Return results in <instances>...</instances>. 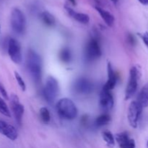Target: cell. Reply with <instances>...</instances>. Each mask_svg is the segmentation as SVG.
<instances>
[{
  "instance_id": "obj_1",
  "label": "cell",
  "mask_w": 148,
  "mask_h": 148,
  "mask_svg": "<svg viewBox=\"0 0 148 148\" xmlns=\"http://www.w3.org/2000/svg\"><path fill=\"white\" fill-rule=\"evenodd\" d=\"M27 67L33 81L38 83L42 77V60L38 53L29 49L27 56Z\"/></svg>"
},
{
  "instance_id": "obj_2",
  "label": "cell",
  "mask_w": 148,
  "mask_h": 148,
  "mask_svg": "<svg viewBox=\"0 0 148 148\" xmlns=\"http://www.w3.org/2000/svg\"><path fill=\"white\" fill-rule=\"evenodd\" d=\"M58 114L62 118L67 120H74L77 116L78 111L75 103L68 98L59 100L56 103Z\"/></svg>"
},
{
  "instance_id": "obj_3",
  "label": "cell",
  "mask_w": 148,
  "mask_h": 148,
  "mask_svg": "<svg viewBox=\"0 0 148 148\" xmlns=\"http://www.w3.org/2000/svg\"><path fill=\"white\" fill-rule=\"evenodd\" d=\"M140 75V69L137 65H134L130 69L128 83L125 90V100H129L132 98L137 92Z\"/></svg>"
},
{
  "instance_id": "obj_4",
  "label": "cell",
  "mask_w": 148,
  "mask_h": 148,
  "mask_svg": "<svg viewBox=\"0 0 148 148\" xmlns=\"http://www.w3.org/2000/svg\"><path fill=\"white\" fill-rule=\"evenodd\" d=\"M10 23L13 31L17 34H23L26 28V19L20 9L14 8L11 12Z\"/></svg>"
},
{
  "instance_id": "obj_5",
  "label": "cell",
  "mask_w": 148,
  "mask_h": 148,
  "mask_svg": "<svg viewBox=\"0 0 148 148\" xmlns=\"http://www.w3.org/2000/svg\"><path fill=\"white\" fill-rule=\"evenodd\" d=\"M102 55L101 45L97 37H92L87 43L85 49V58L88 62H93Z\"/></svg>"
},
{
  "instance_id": "obj_6",
  "label": "cell",
  "mask_w": 148,
  "mask_h": 148,
  "mask_svg": "<svg viewBox=\"0 0 148 148\" xmlns=\"http://www.w3.org/2000/svg\"><path fill=\"white\" fill-rule=\"evenodd\" d=\"M59 92V83L57 79L52 76H49L43 88V96L46 102L51 104L54 102Z\"/></svg>"
},
{
  "instance_id": "obj_7",
  "label": "cell",
  "mask_w": 148,
  "mask_h": 148,
  "mask_svg": "<svg viewBox=\"0 0 148 148\" xmlns=\"http://www.w3.org/2000/svg\"><path fill=\"white\" fill-rule=\"evenodd\" d=\"M143 107L137 101H134L130 104L127 113V117L130 125L132 128L136 129L138 126L139 120L143 112Z\"/></svg>"
},
{
  "instance_id": "obj_8",
  "label": "cell",
  "mask_w": 148,
  "mask_h": 148,
  "mask_svg": "<svg viewBox=\"0 0 148 148\" xmlns=\"http://www.w3.org/2000/svg\"><path fill=\"white\" fill-rule=\"evenodd\" d=\"M73 88L77 93L88 95L92 92L94 85L90 79L86 77H79L74 82Z\"/></svg>"
},
{
  "instance_id": "obj_9",
  "label": "cell",
  "mask_w": 148,
  "mask_h": 148,
  "mask_svg": "<svg viewBox=\"0 0 148 148\" xmlns=\"http://www.w3.org/2000/svg\"><path fill=\"white\" fill-rule=\"evenodd\" d=\"M7 51L10 59L14 63L20 64L22 62L21 46L14 38H10L7 43Z\"/></svg>"
},
{
  "instance_id": "obj_10",
  "label": "cell",
  "mask_w": 148,
  "mask_h": 148,
  "mask_svg": "<svg viewBox=\"0 0 148 148\" xmlns=\"http://www.w3.org/2000/svg\"><path fill=\"white\" fill-rule=\"evenodd\" d=\"M10 105L16 121L19 125H21L23 116L25 112L24 106L20 103L18 96L15 94H12L10 96Z\"/></svg>"
},
{
  "instance_id": "obj_11",
  "label": "cell",
  "mask_w": 148,
  "mask_h": 148,
  "mask_svg": "<svg viewBox=\"0 0 148 148\" xmlns=\"http://www.w3.org/2000/svg\"><path fill=\"white\" fill-rule=\"evenodd\" d=\"M114 100L111 90L103 88L100 94V106L105 111H110L114 107Z\"/></svg>"
},
{
  "instance_id": "obj_12",
  "label": "cell",
  "mask_w": 148,
  "mask_h": 148,
  "mask_svg": "<svg viewBox=\"0 0 148 148\" xmlns=\"http://www.w3.org/2000/svg\"><path fill=\"white\" fill-rule=\"evenodd\" d=\"M0 134L12 141L17 140L18 137V133L15 127L1 120H0Z\"/></svg>"
},
{
  "instance_id": "obj_13",
  "label": "cell",
  "mask_w": 148,
  "mask_h": 148,
  "mask_svg": "<svg viewBox=\"0 0 148 148\" xmlns=\"http://www.w3.org/2000/svg\"><path fill=\"white\" fill-rule=\"evenodd\" d=\"M115 139L120 148H135L136 144L134 139L130 138L127 132H121L115 135Z\"/></svg>"
},
{
  "instance_id": "obj_14",
  "label": "cell",
  "mask_w": 148,
  "mask_h": 148,
  "mask_svg": "<svg viewBox=\"0 0 148 148\" xmlns=\"http://www.w3.org/2000/svg\"><path fill=\"white\" fill-rule=\"evenodd\" d=\"M107 75H108V79L103 88L108 90H112L116 85L117 76L116 72H114L112 64L110 62H108L107 64Z\"/></svg>"
},
{
  "instance_id": "obj_15",
  "label": "cell",
  "mask_w": 148,
  "mask_h": 148,
  "mask_svg": "<svg viewBox=\"0 0 148 148\" xmlns=\"http://www.w3.org/2000/svg\"><path fill=\"white\" fill-rule=\"evenodd\" d=\"M65 10L71 17L82 24H88L90 22V17L88 14L82 12H77L68 6H65Z\"/></svg>"
},
{
  "instance_id": "obj_16",
  "label": "cell",
  "mask_w": 148,
  "mask_h": 148,
  "mask_svg": "<svg viewBox=\"0 0 148 148\" xmlns=\"http://www.w3.org/2000/svg\"><path fill=\"white\" fill-rule=\"evenodd\" d=\"M95 10H97V12L99 13L101 18L104 20L106 24L108 26H109V27H112L114 24V21H115V19H114V15H113L112 14H111L109 12L104 10V9H103L102 7H99V6H95Z\"/></svg>"
},
{
  "instance_id": "obj_17",
  "label": "cell",
  "mask_w": 148,
  "mask_h": 148,
  "mask_svg": "<svg viewBox=\"0 0 148 148\" xmlns=\"http://www.w3.org/2000/svg\"><path fill=\"white\" fill-rule=\"evenodd\" d=\"M137 101L143 108L148 107V82L145 84L140 90L137 98Z\"/></svg>"
},
{
  "instance_id": "obj_18",
  "label": "cell",
  "mask_w": 148,
  "mask_h": 148,
  "mask_svg": "<svg viewBox=\"0 0 148 148\" xmlns=\"http://www.w3.org/2000/svg\"><path fill=\"white\" fill-rule=\"evenodd\" d=\"M40 20L42 23L47 27H53L56 24V19L54 16L48 11H43L40 13Z\"/></svg>"
},
{
  "instance_id": "obj_19",
  "label": "cell",
  "mask_w": 148,
  "mask_h": 148,
  "mask_svg": "<svg viewBox=\"0 0 148 148\" xmlns=\"http://www.w3.org/2000/svg\"><path fill=\"white\" fill-rule=\"evenodd\" d=\"M102 137L104 141L106 143L107 146L110 148H113L115 146V137L113 135L112 133L110 131L106 130L103 131L102 133Z\"/></svg>"
},
{
  "instance_id": "obj_20",
  "label": "cell",
  "mask_w": 148,
  "mask_h": 148,
  "mask_svg": "<svg viewBox=\"0 0 148 148\" xmlns=\"http://www.w3.org/2000/svg\"><path fill=\"white\" fill-rule=\"evenodd\" d=\"M59 59L62 62L65 64H68L71 62L72 59V53L69 48L64 47L59 52Z\"/></svg>"
},
{
  "instance_id": "obj_21",
  "label": "cell",
  "mask_w": 148,
  "mask_h": 148,
  "mask_svg": "<svg viewBox=\"0 0 148 148\" xmlns=\"http://www.w3.org/2000/svg\"><path fill=\"white\" fill-rule=\"evenodd\" d=\"M111 121V116L107 114H103L98 116L95 119V125L98 127L107 125Z\"/></svg>"
},
{
  "instance_id": "obj_22",
  "label": "cell",
  "mask_w": 148,
  "mask_h": 148,
  "mask_svg": "<svg viewBox=\"0 0 148 148\" xmlns=\"http://www.w3.org/2000/svg\"><path fill=\"white\" fill-rule=\"evenodd\" d=\"M39 114L41 121L45 124H48L50 122L51 120V114L49 109L46 107H42L39 111Z\"/></svg>"
},
{
  "instance_id": "obj_23",
  "label": "cell",
  "mask_w": 148,
  "mask_h": 148,
  "mask_svg": "<svg viewBox=\"0 0 148 148\" xmlns=\"http://www.w3.org/2000/svg\"><path fill=\"white\" fill-rule=\"evenodd\" d=\"M0 113L1 114H3L4 116H11V114H10V109L8 108V106L6 104V103L4 102V100L1 98H0Z\"/></svg>"
},
{
  "instance_id": "obj_24",
  "label": "cell",
  "mask_w": 148,
  "mask_h": 148,
  "mask_svg": "<svg viewBox=\"0 0 148 148\" xmlns=\"http://www.w3.org/2000/svg\"><path fill=\"white\" fill-rule=\"evenodd\" d=\"M14 77H15V79L16 80H17V84H18V85L20 86V89L23 91H25L26 85L25 83L24 80H23V77H22L20 76V74L17 72H14Z\"/></svg>"
},
{
  "instance_id": "obj_25",
  "label": "cell",
  "mask_w": 148,
  "mask_h": 148,
  "mask_svg": "<svg viewBox=\"0 0 148 148\" xmlns=\"http://www.w3.org/2000/svg\"><path fill=\"white\" fill-rule=\"evenodd\" d=\"M0 92H1V94L2 95V96L4 97L5 99L7 100L9 99V97H8V95H7V91H6L5 88H4V86L1 85H0Z\"/></svg>"
},
{
  "instance_id": "obj_26",
  "label": "cell",
  "mask_w": 148,
  "mask_h": 148,
  "mask_svg": "<svg viewBox=\"0 0 148 148\" xmlns=\"http://www.w3.org/2000/svg\"><path fill=\"white\" fill-rule=\"evenodd\" d=\"M141 38L145 46L148 48V32H145L141 35Z\"/></svg>"
},
{
  "instance_id": "obj_27",
  "label": "cell",
  "mask_w": 148,
  "mask_h": 148,
  "mask_svg": "<svg viewBox=\"0 0 148 148\" xmlns=\"http://www.w3.org/2000/svg\"><path fill=\"white\" fill-rule=\"evenodd\" d=\"M128 41L130 42L132 45H134V43H135V38H134V36H132V35H129Z\"/></svg>"
},
{
  "instance_id": "obj_28",
  "label": "cell",
  "mask_w": 148,
  "mask_h": 148,
  "mask_svg": "<svg viewBox=\"0 0 148 148\" xmlns=\"http://www.w3.org/2000/svg\"><path fill=\"white\" fill-rule=\"evenodd\" d=\"M138 1H140L142 4H143V5H148V0H138Z\"/></svg>"
},
{
  "instance_id": "obj_29",
  "label": "cell",
  "mask_w": 148,
  "mask_h": 148,
  "mask_svg": "<svg viewBox=\"0 0 148 148\" xmlns=\"http://www.w3.org/2000/svg\"><path fill=\"white\" fill-rule=\"evenodd\" d=\"M68 1H69L71 4H73V5H76V0H68Z\"/></svg>"
},
{
  "instance_id": "obj_30",
  "label": "cell",
  "mask_w": 148,
  "mask_h": 148,
  "mask_svg": "<svg viewBox=\"0 0 148 148\" xmlns=\"http://www.w3.org/2000/svg\"><path fill=\"white\" fill-rule=\"evenodd\" d=\"M111 1H112L114 4H117L119 2V0H111Z\"/></svg>"
},
{
  "instance_id": "obj_31",
  "label": "cell",
  "mask_w": 148,
  "mask_h": 148,
  "mask_svg": "<svg viewBox=\"0 0 148 148\" xmlns=\"http://www.w3.org/2000/svg\"><path fill=\"white\" fill-rule=\"evenodd\" d=\"M147 147H148V142H147Z\"/></svg>"
},
{
  "instance_id": "obj_32",
  "label": "cell",
  "mask_w": 148,
  "mask_h": 148,
  "mask_svg": "<svg viewBox=\"0 0 148 148\" xmlns=\"http://www.w3.org/2000/svg\"><path fill=\"white\" fill-rule=\"evenodd\" d=\"M0 30H1V27H0Z\"/></svg>"
}]
</instances>
